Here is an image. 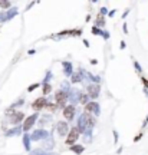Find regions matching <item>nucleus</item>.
Segmentation results:
<instances>
[{
	"instance_id": "obj_25",
	"label": "nucleus",
	"mask_w": 148,
	"mask_h": 155,
	"mask_svg": "<svg viewBox=\"0 0 148 155\" xmlns=\"http://www.w3.org/2000/svg\"><path fill=\"white\" fill-rule=\"evenodd\" d=\"M107 13H108V10H107L105 7H102V9H101V13H99V14H102V16H104V14H107Z\"/></svg>"
},
{
	"instance_id": "obj_7",
	"label": "nucleus",
	"mask_w": 148,
	"mask_h": 155,
	"mask_svg": "<svg viewBox=\"0 0 148 155\" xmlns=\"http://www.w3.org/2000/svg\"><path fill=\"white\" fill-rule=\"evenodd\" d=\"M47 136H49L47 131H45V129H36V131L30 135V139H32V141H39V139H45V138H47Z\"/></svg>"
},
{
	"instance_id": "obj_23",
	"label": "nucleus",
	"mask_w": 148,
	"mask_h": 155,
	"mask_svg": "<svg viewBox=\"0 0 148 155\" xmlns=\"http://www.w3.org/2000/svg\"><path fill=\"white\" fill-rule=\"evenodd\" d=\"M30 155H56V154H46L45 151H42V150H37V151L30 152Z\"/></svg>"
},
{
	"instance_id": "obj_8",
	"label": "nucleus",
	"mask_w": 148,
	"mask_h": 155,
	"mask_svg": "<svg viewBox=\"0 0 148 155\" xmlns=\"http://www.w3.org/2000/svg\"><path fill=\"white\" fill-rule=\"evenodd\" d=\"M63 116L66 121H72L75 118V105H66L63 108Z\"/></svg>"
},
{
	"instance_id": "obj_20",
	"label": "nucleus",
	"mask_w": 148,
	"mask_h": 155,
	"mask_svg": "<svg viewBox=\"0 0 148 155\" xmlns=\"http://www.w3.org/2000/svg\"><path fill=\"white\" fill-rule=\"evenodd\" d=\"M50 91H52V86H50L49 83H43V91H42V92H43V95H47Z\"/></svg>"
},
{
	"instance_id": "obj_15",
	"label": "nucleus",
	"mask_w": 148,
	"mask_h": 155,
	"mask_svg": "<svg viewBox=\"0 0 148 155\" xmlns=\"http://www.w3.org/2000/svg\"><path fill=\"white\" fill-rule=\"evenodd\" d=\"M30 135H28V134H25V136H23V145H25V148L28 150V151H30Z\"/></svg>"
},
{
	"instance_id": "obj_22",
	"label": "nucleus",
	"mask_w": 148,
	"mask_h": 155,
	"mask_svg": "<svg viewBox=\"0 0 148 155\" xmlns=\"http://www.w3.org/2000/svg\"><path fill=\"white\" fill-rule=\"evenodd\" d=\"M10 4H12V3L7 1V0H1V1H0V7H1V9H9Z\"/></svg>"
},
{
	"instance_id": "obj_2",
	"label": "nucleus",
	"mask_w": 148,
	"mask_h": 155,
	"mask_svg": "<svg viewBox=\"0 0 148 155\" xmlns=\"http://www.w3.org/2000/svg\"><path fill=\"white\" fill-rule=\"evenodd\" d=\"M81 136V131H79V128L78 126H74V128H71V131H69V134H68V138H66V145H69V147H72L75 145V142L78 141V138Z\"/></svg>"
},
{
	"instance_id": "obj_12",
	"label": "nucleus",
	"mask_w": 148,
	"mask_h": 155,
	"mask_svg": "<svg viewBox=\"0 0 148 155\" xmlns=\"http://www.w3.org/2000/svg\"><path fill=\"white\" fill-rule=\"evenodd\" d=\"M63 66V72L66 76H72V63L71 62H62Z\"/></svg>"
},
{
	"instance_id": "obj_1",
	"label": "nucleus",
	"mask_w": 148,
	"mask_h": 155,
	"mask_svg": "<svg viewBox=\"0 0 148 155\" xmlns=\"http://www.w3.org/2000/svg\"><path fill=\"white\" fill-rule=\"evenodd\" d=\"M55 101H56V105L59 108H65L66 106V102H68V92L65 89H61L55 93Z\"/></svg>"
},
{
	"instance_id": "obj_3",
	"label": "nucleus",
	"mask_w": 148,
	"mask_h": 155,
	"mask_svg": "<svg viewBox=\"0 0 148 155\" xmlns=\"http://www.w3.org/2000/svg\"><path fill=\"white\" fill-rule=\"evenodd\" d=\"M99 105H98V102H88L86 105H85V114H88V115H99Z\"/></svg>"
},
{
	"instance_id": "obj_14",
	"label": "nucleus",
	"mask_w": 148,
	"mask_h": 155,
	"mask_svg": "<svg viewBox=\"0 0 148 155\" xmlns=\"http://www.w3.org/2000/svg\"><path fill=\"white\" fill-rule=\"evenodd\" d=\"M95 26H96V27H104V26H105V17H104L102 14H98L96 22H95Z\"/></svg>"
},
{
	"instance_id": "obj_13",
	"label": "nucleus",
	"mask_w": 148,
	"mask_h": 155,
	"mask_svg": "<svg viewBox=\"0 0 148 155\" xmlns=\"http://www.w3.org/2000/svg\"><path fill=\"white\" fill-rule=\"evenodd\" d=\"M92 33H94V35H99V36H102V38H105V39L109 38L108 32H104V30H101V29H99V27H96V26H94V27H92Z\"/></svg>"
},
{
	"instance_id": "obj_16",
	"label": "nucleus",
	"mask_w": 148,
	"mask_h": 155,
	"mask_svg": "<svg viewBox=\"0 0 148 155\" xmlns=\"http://www.w3.org/2000/svg\"><path fill=\"white\" fill-rule=\"evenodd\" d=\"M69 150H71L72 152H75V154L79 155V154H82V152H83V150H85V148H83L82 145H72Z\"/></svg>"
},
{
	"instance_id": "obj_5",
	"label": "nucleus",
	"mask_w": 148,
	"mask_h": 155,
	"mask_svg": "<svg viewBox=\"0 0 148 155\" xmlns=\"http://www.w3.org/2000/svg\"><path fill=\"white\" fill-rule=\"evenodd\" d=\"M36 119H37V114H33V115L25 118V122H23V125H22V129H23L25 132H28L29 129H32V126L35 125Z\"/></svg>"
},
{
	"instance_id": "obj_24",
	"label": "nucleus",
	"mask_w": 148,
	"mask_h": 155,
	"mask_svg": "<svg viewBox=\"0 0 148 155\" xmlns=\"http://www.w3.org/2000/svg\"><path fill=\"white\" fill-rule=\"evenodd\" d=\"M36 88H39V83H37V82H36V83H32V85L28 88V92H33Z\"/></svg>"
},
{
	"instance_id": "obj_29",
	"label": "nucleus",
	"mask_w": 148,
	"mask_h": 155,
	"mask_svg": "<svg viewBox=\"0 0 148 155\" xmlns=\"http://www.w3.org/2000/svg\"><path fill=\"white\" fill-rule=\"evenodd\" d=\"M83 43H85V46H86V47H89V42H88V40H83Z\"/></svg>"
},
{
	"instance_id": "obj_28",
	"label": "nucleus",
	"mask_w": 148,
	"mask_h": 155,
	"mask_svg": "<svg viewBox=\"0 0 148 155\" xmlns=\"http://www.w3.org/2000/svg\"><path fill=\"white\" fill-rule=\"evenodd\" d=\"M142 83H144L145 86H148V79H145V78H142Z\"/></svg>"
},
{
	"instance_id": "obj_9",
	"label": "nucleus",
	"mask_w": 148,
	"mask_h": 155,
	"mask_svg": "<svg viewBox=\"0 0 148 155\" xmlns=\"http://www.w3.org/2000/svg\"><path fill=\"white\" fill-rule=\"evenodd\" d=\"M56 129H58V134H59L61 136H65V135H68V134H69V125H68L66 122H63V121L58 122Z\"/></svg>"
},
{
	"instance_id": "obj_18",
	"label": "nucleus",
	"mask_w": 148,
	"mask_h": 155,
	"mask_svg": "<svg viewBox=\"0 0 148 155\" xmlns=\"http://www.w3.org/2000/svg\"><path fill=\"white\" fill-rule=\"evenodd\" d=\"M88 95H85V93H79V98H78V101H79V104H82V105H86L88 104Z\"/></svg>"
},
{
	"instance_id": "obj_21",
	"label": "nucleus",
	"mask_w": 148,
	"mask_h": 155,
	"mask_svg": "<svg viewBox=\"0 0 148 155\" xmlns=\"http://www.w3.org/2000/svg\"><path fill=\"white\" fill-rule=\"evenodd\" d=\"M45 108H46L47 111L53 112V111H55L56 108H59V106H58V105H56V102H55V104H46V106H45Z\"/></svg>"
},
{
	"instance_id": "obj_11",
	"label": "nucleus",
	"mask_w": 148,
	"mask_h": 155,
	"mask_svg": "<svg viewBox=\"0 0 148 155\" xmlns=\"http://www.w3.org/2000/svg\"><path fill=\"white\" fill-rule=\"evenodd\" d=\"M23 118H25V114H23V112H16V114H13L12 118H10V123H12V125H17V123H20V122L23 121Z\"/></svg>"
},
{
	"instance_id": "obj_4",
	"label": "nucleus",
	"mask_w": 148,
	"mask_h": 155,
	"mask_svg": "<svg viewBox=\"0 0 148 155\" xmlns=\"http://www.w3.org/2000/svg\"><path fill=\"white\" fill-rule=\"evenodd\" d=\"M86 95L91 98V99H96L98 96H99V91H101V88H99V85L98 83H91L88 88H86Z\"/></svg>"
},
{
	"instance_id": "obj_10",
	"label": "nucleus",
	"mask_w": 148,
	"mask_h": 155,
	"mask_svg": "<svg viewBox=\"0 0 148 155\" xmlns=\"http://www.w3.org/2000/svg\"><path fill=\"white\" fill-rule=\"evenodd\" d=\"M46 104H47V101H46V98H43V96H40V98H37L36 101L33 102V105H32V108H33L35 111H40V109H43V108L46 106Z\"/></svg>"
},
{
	"instance_id": "obj_6",
	"label": "nucleus",
	"mask_w": 148,
	"mask_h": 155,
	"mask_svg": "<svg viewBox=\"0 0 148 155\" xmlns=\"http://www.w3.org/2000/svg\"><path fill=\"white\" fill-rule=\"evenodd\" d=\"M16 14H17V9H16V7H13V9H10V10H3V12L0 13V22H7V20L13 19Z\"/></svg>"
},
{
	"instance_id": "obj_26",
	"label": "nucleus",
	"mask_w": 148,
	"mask_h": 155,
	"mask_svg": "<svg viewBox=\"0 0 148 155\" xmlns=\"http://www.w3.org/2000/svg\"><path fill=\"white\" fill-rule=\"evenodd\" d=\"M134 65H135L137 71H138V72H141V66H140V63H138V62H134Z\"/></svg>"
},
{
	"instance_id": "obj_19",
	"label": "nucleus",
	"mask_w": 148,
	"mask_h": 155,
	"mask_svg": "<svg viewBox=\"0 0 148 155\" xmlns=\"http://www.w3.org/2000/svg\"><path fill=\"white\" fill-rule=\"evenodd\" d=\"M19 132H22V126H16L14 129H10L6 135H7V136H12V135H17Z\"/></svg>"
},
{
	"instance_id": "obj_27",
	"label": "nucleus",
	"mask_w": 148,
	"mask_h": 155,
	"mask_svg": "<svg viewBox=\"0 0 148 155\" xmlns=\"http://www.w3.org/2000/svg\"><path fill=\"white\" fill-rule=\"evenodd\" d=\"M141 136H142V134H138V135H137V136L134 138V142H137V141H140V139H141Z\"/></svg>"
},
{
	"instance_id": "obj_17",
	"label": "nucleus",
	"mask_w": 148,
	"mask_h": 155,
	"mask_svg": "<svg viewBox=\"0 0 148 155\" xmlns=\"http://www.w3.org/2000/svg\"><path fill=\"white\" fill-rule=\"evenodd\" d=\"M81 80H82V71H79L78 73H75V75L71 76V82H74V83H78Z\"/></svg>"
}]
</instances>
